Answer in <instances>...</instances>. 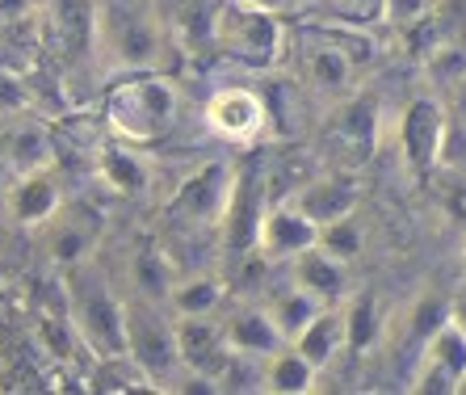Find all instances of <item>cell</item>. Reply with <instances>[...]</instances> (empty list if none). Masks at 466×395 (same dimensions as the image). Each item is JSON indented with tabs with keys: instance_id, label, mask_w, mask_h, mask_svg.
I'll return each instance as SVG.
<instances>
[{
	"instance_id": "32",
	"label": "cell",
	"mask_w": 466,
	"mask_h": 395,
	"mask_svg": "<svg viewBox=\"0 0 466 395\" xmlns=\"http://www.w3.org/2000/svg\"><path fill=\"white\" fill-rule=\"evenodd\" d=\"M412 387L416 395H454L458 391V383H454V374L445 370V366H437L433 358H424L420 353V366L412 370Z\"/></svg>"
},
{
	"instance_id": "26",
	"label": "cell",
	"mask_w": 466,
	"mask_h": 395,
	"mask_svg": "<svg viewBox=\"0 0 466 395\" xmlns=\"http://www.w3.org/2000/svg\"><path fill=\"white\" fill-rule=\"evenodd\" d=\"M223 282L215 274H189L173 286V295H168V308L177 316H215V308L223 303Z\"/></svg>"
},
{
	"instance_id": "23",
	"label": "cell",
	"mask_w": 466,
	"mask_h": 395,
	"mask_svg": "<svg viewBox=\"0 0 466 395\" xmlns=\"http://www.w3.org/2000/svg\"><path fill=\"white\" fill-rule=\"evenodd\" d=\"M328 303L324 299H315L311 290H303V286L294 282L290 290H282V295H273V303H269V316H273V324H278V332H282V340L290 345V340H299V332L311 324L319 311H324Z\"/></svg>"
},
{
	"instance_id": "5",
	"label": "cell",
	"mask_w": 466,
	"mask_h": 395,
	"mask_svg": "<svg viewBox=\"0 0 466 395\" xmlns=\"http://www.w3.org/2000/svg\"><path fill=\"white\" fill-rule=\"evenodd\" d=\"M173 340H177L181 370L223 383L231 353H236L228 340V324H215L210 316H173Z\"/></svg>"
},
{
	"instance_id": "1",
	"label": "cell",
	"mask_w": 466,
	"mask_h": 395,
	"mask_svg": "<svg viewBox=\"0 0 466 395\" xmlns=\"http://www.w3.org/2000/svg\"><path fill=\"white\" fill-rule=\"evenodd\" d=\"M177 88L173 80L156 76V72H135L127 80H114L106 88V118L114 127V135L127 143H160L164 135L173 131L177 122Z\"/></svg>"
},
{
	"instance_id": "34",
	"label": "cell",
	"mask_w": 466,
	"mask_h": 395,
	"mask_svg": "<svg viewBox=\"0 0 466 395\" xmlns=\"http://www.w3.org/2000/svg\"><path fill=\"white\" fill-rule=\"evenodd\" d=\"M0 101H9V106H25V85L13 72H0Z\"/></svg>"
},
{
	"instance_id": "17",
	"label": "cell",
	"mask_w": 466,
	"mask_h": 395,
	"mask_svg": "<svg viewBox=\"0 0 466 395\" xmlns=\"http://www.w3.org/2000/svg\"><path fill=\"white\" fill-rule=\"evenodd\" d=\"M303 72H307V85L311 88H319V93H328V97H337V93H349L358 64L345 56V46L332 43V38L324 34V43H315L311 51H307Z\"/></svg>"
},
{
	"instance_id": "31",
	"label": "cell",
	"mask_w": 466,
	"mask_h": 395,
	"mask_svg": "<svg viewBox=\"0 0 466 395\" xmlns=\"http://www.w3.org/2000/svg\"><path fill=\"white\" fill-rule=\"evenodd\" d=\"M445 319H450V299H437V295H424L420 303L412 308V340L416 345H429L433 340V332L441 329Z\"/></svg>"
},
{
	"instance_id": "12",
	"label": "cell",
	"mask_w": 466,
	"mask_h": 395,
	"mask_svg": "<svg viewBox=\"0 0 466 395\" xmlns=\"http://www.w3.org/2000/svg\"><path fill=\"white\" fill-rule=\"evenodd\" d=\"M290 202L303 210L315 228H328V223H337L358 210L361 186L353 177H319V181H307L303 189H294Z\"/></svg>"
},
{
	"instance_id": "27",
	"label": "cell",
	"mask_w": 466,
	"mask_h": 395,
	"mask_svg": "<svg viewBox=\"0 0 466 395\" xmlns=\"http://www.w3.org/2000/svg\"><path fill=\"white\" fill-rule=\"evenodd\" d=\"M9 168L17 177L22 173H38V168H51L55 160V147H51V135L43 127H17L9 135Z\"/></svg>"
},
{
	"instance_id": "16",
	"label": "cell",
	"mask_w": 466,
	"mask_h": 395,
	"mask_svg": "<svg viewBox=\"0 0 466 395\" xmlns=\"http://www.w3.org/2000/svg\"><path fill=\"white\" fill-rule=\"evenodd\" d=\"M290 345L303 353L315 370H324V366L345 349V308H340V303H328V308L299 332V340H290Z\"/></svg>"
},
{
	"instance_id": "36",
	"label": "cell",
	"mask_w": 466,
	"mask_h": 395,
	"mask_svg": "<svg viewBox=\"0 0 466 395\" xmlns=\"http://www.w3.org/2000/svg\"><path fill=\"white\" fill-rule=\"evenodd\" d=\"M450 319H454L458 329L466 332V290H462V295H458V299H450Z\"/></svg>"
},
{
	"instance_id": "14",
	"label": "cell",
	"mask_w": 466,
	"mask_h": 395,
	"mask_svg": "<svg viewBox=\"0 0 466 395\" xmlns=\"http://www.w3.org/2000/svg\"><path fill=\"white\" fill-rule=\"evenodd\" d=\"M59 202H64V194H59V186H55L51 168L22 173L17 177V186L9 189V215L17 223H30V228H43L55 210H59Z\"/></svg>"
},
{
	"instance_id": "8",
	"label": "cell",
	"mask_w": 466,
	"mask_h": 395,
	"mask_svg": "<svg viewBox=\"0 0 466 395\" xmlns=\"http://www.w3.org/2000/svg\"><path fill=\"white\" fill-rule=\"evenodd\" d=\"M265 207H269V198H265L260 173L257 168H236L231 202H228V215H223V248H228L231 261H248L257 253V228Z\"/></svg>"
},
{
	"instance_id": "9",
	"label": "cell",
	"mask_w": 466,
	"mask_h": 395,
	"mask_svg": "<svg viewBox=\"0 0 466 395\" xmlns=\"http://www.w3.org/2000/svg\"><path fill=\"white\" fill-rule=\"evenodd\" d=\"M207 127L218 139L231 143H257L260 135L269 131V110H265V97L248 85H228L210 93L207 101Z\"/></svg>"
},
{
	"instance_id": "7",
	"label": "cell",
	"mask_w": 466,
	"mask_h": 395,
	"mask_svg": "<svg viewBox=\"0 0 466 395\" xmlns=\"http://www.w3.org/2000/svg\"><path fill=\"white\" fill-rule=\"evenodd\" d=\"M445 139H450V122H445V106L437 97H412L400 122V143L403 160L412 165V173H429L445 160Z\"/></svg>"
},
{
	"instance_id": "21",
	"label": "cell",
	"mask_w": 466,
	"mask_h": 395,
	"mask_svg": "<svg viewBox=\"0 0 466 395\" xmlns=\"http://www.w3.org/2000/svg\"><path fill=\"white\" fill-rule=\"evenodd\" d=\"M97 173L109 189H118L127 198H143L147 186H152V177H147V165H143L135 152L118 147V143H106L97 152Z\"/></svg>"
},
{
	"instance_id": "6",
	"label": "cell",
	"mask_w": 466,
	"mask_h": 395,
	"mask_svg": "<svg viewBox=\"0 0 466 395\" xmlns=\"http://www.w3.org/2000/svg\"><path fill=\"white\" fill-rule=\"evenodd\" d=\"M127 353L139 362V370L147 374L156 387L168 391L173 370L181 366L177 340H173V319L164 324V319L147 308H127Z\"/></svg>"
},
{
	"instance_id": "15",
	"label": "cell",
	"mask_w": 466,
	"mask_h": 395,
	"mask_svg": "<svg viewBox=\"0 0 466 395\" xmlns=\"http://www.w3.org/2000/svg\"><path fill=\"white\" fill-rule=\"evenodd\" d=\"M290 269H294V282L303 286V290H311L315 299H324V303H340V299H345V282H349L345 261H337L332 253H324L319 244L294 257Z\"/></svg>"
},
{
	"instance_id": "30",
	"label": "cell",
	"mask_w": 466,
	"mask_h": 395,
	"mask_svg": "<svg viewBox=\"0 0 466 395\" xmlns=\"http://www.w3.org/2000/svg\"><path fill=\"white\" fill-rule=\"evenodd\" d=\"M319 248L324 253H332L337 261H358L361 257V228L353 215H345V219L328 223V228H319Z\"/></svg>"
},
{
	"instance_id": "33",
	"label": "cell",
	"mask_w": 466,
	"mask_h": 395,
	"mask_svg": "<svg viewBox=\"0 0 466 395\" xmlns=\"http://www.w3.org/2000/svg\"><path fill=\"white\" fill-rule=\"evenodd\" d=\"M429 5H433V0H382V13H387L390 25L412 30L416 22H424V17H429Z\"/></svg>"
},
{
	"instance_id": "37",
	"label": "cell",
	"mask_w": 466,
	"mask_h": 395,
	"mask_svg": "<svg viewBox=\"0 0 466 395\" xmlns=\"http://www.w3.org/2000/svg\"><path fill=\"white\" fill-rule=\"evenodd\" d=\"M252 5H260V9H273V13H282L286 0H252Z\"/></svg>"
},
{
	"instance_id": "4",
	"label": "cell",
	"mask_w": 466,
	"mask_h": 395,
	"mask_svg": "<svg viewBox=\"0 0 466 395\" xmlns=\"http://www.w3.org/2000/svg\"><path fill=\"white\" fill-rule=\"evenodd\" d=\"M72 319H76L85 345L97 353V362L127 353V308L109 295L106 286L72 282Z\"/></svg>"
},
{
	"instance_id": "2",
	"label": "cell",
	"mask_w": 466,
	"mask_h": 395,
	"mask_svg": "<svg viewBox=\"0 0 466 395\" xmlns=\"http://www.w3.org/2000/svg\"><path fill=\"white\" fill-rule=\"evenodd\" d=\"M215 51L236 56L239 64L273 67L286 51L282 17L252 0H218L215 5Z\"/></svg>"
},
{
	"instance_id": "11",
	"label": "cell",
	"mask_w": 466,
	"mask_h": 395,
	"mask_svg": "<svg viewBox=\"0 0 466 395\" xmlns=\"http://www.w3.org/2000/svg\"><path fill=\"white\" fill-rule=\"evenodd\" d=\"M43 228H46V244H51L55 261L59 265H80L101 236V215L93 207H85V202H72V207L59 202V210H55Z\"/></svg>"
},
{
	"instance_id": "35",
	"label": "cell",
	"mask_w": 466,
	"mask_h": 395,
	"mask_svg": "<svg viewBox=\"0 0 466 395\" xmlns=\"http://www.w3.org/2000/svg\"><path fill=\"white\" fill-rule=\"evenodd\" d=\"M25 13H38L34 9V0H0V25L5 22H17Z\"/></svg>"
},
{
	"instance_id": "24",
	"label": "cell",
	"mask_w": 466,
	"mask_h": 395,
	"mask_svg": "<svg viewBox=\"0 0 466 395\" xmlns=\"http://www.w3.org/2000/svg\"><path fill=\"white\" fill-rule=\"evenodd\" d=\"M315 366L307 362L303 353L294 349V345H282V349L269 358L265 366V391L273 395H307L315 387Z\"/></svg>"
},
{
	"instance_id": "10",
	"label": "cell",
	"mask_w": 466,
	"mask_h": 395,
	"mask_svg": "<svg viewBox=\"0 0 466 395\" xmlns=\"http://www.w3.org/2000/svg\"><path fill=\"white\" fill-rule=\"evenodd\" d=\"M319 244V228L307 219L294 202H273L260 215L257 228V257L260 261H294L299 253Z\"/></svg>"
},
{
	"instance_id": "3",
	"label": "cell",
	"mask_w": 466,
	"mask_h": 395,
	"mask_svg": "<svg viewBox=\"0 0 466 395\" xmlns=\"http://www.w3.org/2000/svg\"><path fill=\"white\" fill-rule=\"evenodd\" d=\"M231 181H236V168L228 160H207L202 168H194L177 186V194L168 198V207H164L173 231H218V240H223Z\"/></svg>"
},
{
	"instance_id": "22",
	"label": "cell",
	"mask_w": 466,
	"mask_h": 395,
	"mask_svg": "<svg viewBox=\"0 0 466 395\" xmlns=\"http://www.w3.org/2000/svg\"><path fill=\"white\" fill-rule=\"evenodd\" d=\"M130 278H135V290H139L147 303H168L177 286V265L168 257V248H139L135 261H130Z\"/></svg>"
},
{
	"instance_id": "18",
	"label": "cell",
	"mask_w": 466,
	"mask_h": 395,
	"mask_svg": "<svg viewBox=\"0 0 466 395\" xmlns=\"http://www.w3.org/2000/svg\"><path fill=\"white\" fill-rule=\"evenodd\" d=\"M332 135L349 147H361V152H374V139H379V101L370 93H353L337 106L332 114Z\"/></svg>"
},
{
	"instance_id": "19",
	"label": "cell",
	"mask_w": 466,
	"mask_h": 395,
	"mask_svg": "<svg viewBox=\"0 0 466 395\" xmlns=\"http://www.w3.org/2000/svg\"><path fill=\"white\" fill-rule=\"evenodd\" d=\"M228 340H231V349L257 353V358H273V353L286 345L278 324H273V316L269 311H257V308L239 311V316L228 319Z\"/></svg>"
},
{
	"instance_id": "29",
	"label": "cell",
	"mask_w": 466,
	"mask_h": 395,
	"mask_svg": "<svg viewBox=\"0 0 466 395\" xmlns=\"http://www.w3.org/2000/svg\"><path fill=\"white\" fill-rule=\"evenodd\" d=\"M215 5L218 0H189L181 9V46L185 51H207V46H215Z\"/></svg>"
},
{
	"instance_id": "20",
	"label": "cell",
	"mask_w": 466,
	"mask_h": 395,
	"mask_svg": "<svg viewBox=\"0 0 466 395\" xmlns=\"http://www.w3.org/2000/svg\"><path fill=\"white\" fill-rule=\"evenodd\" d=\"M114 56L122 67L130 72H152L156 59H160V34L147 17H127L114 34Z\"/></svg>"
},
{
	"instance_id": "28",
	"label": "cell",
	"mask_w": 466,
	"mask_h": 395,
	"mask_svg": "<svg viewBox=\"0 0 466 395\" xmlns=\"http://www.w3.org/2000/svg\"><path fill=\"white\" fill-rule=\"evenodd\" d=\"M424 358H433L437 366H445V370L454 374V383H462L466 379V332L458 329L454 319H445L441 329L433 332V340L424 345Z\"/></svg>"
},
{
	"instance_id": "13",
	"label": "cell",
	"mask_w": 466,
	"mask_h": 395,
	"mask_svg": "<svg viewBox=\"0 0 466 395\" xmlns=\"http://www.w3.org/2000/svg\"><path fill=\"white\" fill-rule=\"evenodd\" d=\"M51 38L67 64L85 59L97 46V9H93V0H59L51 13Z\"/></svg>"
},
{
	"instance_id": "25",
	"label": "cell",
	"mask_w": 466,
	"mask_h": 395,
	"mask_svg": "<svg viewBox=\"0 0 466 395\" xmlns=\"http://www.w3.org/2000/svg\"><path fill=\"white\" fill-rule=\"evenodd\" d=\"M345 308V349L349 353H370L374 340L382 332V316H379V299L374 290H358V295L340 303Z\"/></svg>"
}]
</instances>
